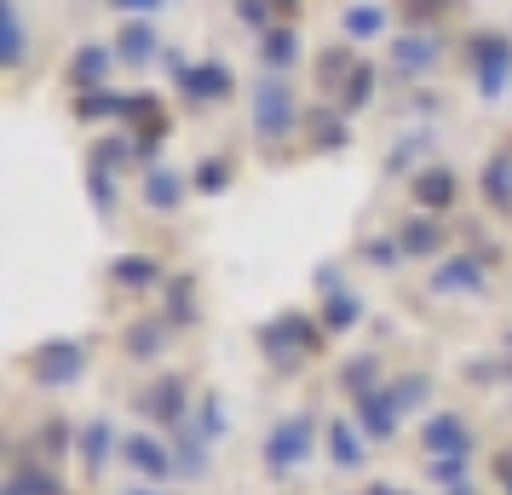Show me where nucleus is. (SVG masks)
Here are the masks:
<instances>
[{"label": "nucleus", "mask_w": 512, "mask_h": 495, "mask_svg": "<svg viewBox=\"0 0 512 495\" xmlns=\"http://www.w3.org/2000/svg\"><path fill=\"white\" fill-rule=\"evenodd\" d=\"M472 64H478V81H484V93H501V81H507L512 70V47L507 41H478V52H472Z\"/></svg>", "instance_id": "nucleus-2"}, {"label": "nucleus", "mask_w": 512, "mask_h": 495, "mask_svg": "<svg viewBox=\"0 0 512 495\" xmlns=\"http://www.w3.org/2000/svg\"><path fill=\"white\" fill-rule=\"evenodd\" d=\"M265 64H294V35L288 29H271L265 35Z\"/></svg>", "instance_id": "nucleus-8"}, {"label": "nucleus", "mask_w": 512, "mask_h": 495, "mask_svg": "<svg viewBox=\"0 0 512 495\" xmlns=\"http://www.w3.org/2000/svg\"><path fill=\"white\" fill-rule=\"evenodd\" d=\"M415 196L426 202V208H443V202L455 196V173H443V167H432V173H420V179H415Z\"/></svg>", "instance_id": "nucleus-4"}, {"label": "nucleus", "mask_w": 512, "mask_h": 495, "mask_svg": "<svg viewBox=\"0 0 512 495\" xmlns=\"http://www.w3.org/2000/svg\"><path fill=\"white\" fill-rule=\"evenodd\" d=\"M254 98H259V104H254L259 139H282V133L294 127V104H288V93H282V87H271V81H265V87H259Z\"/></svg>", "instance_id": "nucleus-1"}, {"label": "nucleus", "mask_w": 512, "mask_h": 495, "mask_svg": "<svg viewBox=\"0 0 512 495\" xmlns=\"http://www.w3.org/2000/svg\"><path fill=\"white\" fill-rule=\"evenodd\" d=\"M346 29L351 35H380V29H386V12H380V6H369V12L357 6V12H346Z\"/></svg>", "instance_id": "nucleus-7"}, {"label": "nucleus", "mask_w": 512, "mask_h": 495, "mask_svg": "<svg viewBox=\"0 0 512 495\" xmlns=\"http://www.w3.org/2000/svg\"><path fill=\"white\" fill-rule=\"evenodd\" d=\"M179 87H185L196 104H213V98H225V87H231V81H225V70H219V64H202V70H179Z\"/></svg>", "instance_id": "nucleus-3"}, {"label": "nucleus", "mask_w": 512, "mask_h": 495, "mask_svg": "<svg viewBox=\"0 0 512 495\" xmlns=\"http://www.w3.org/2000/svg\"><path fill=\"white\" fill-rule=\"evenodd\" d=\"M98 70H104V52H98V47H93V58H81V64H75V75H98Z\"/></svg>", "instance_id": "nucleus-11"}, {"label": "nucleus", "mask_w": 512, "mask_h": 495, "mask_svg": "<svg viewBox=\"0 0 512 495\" xmlns=\"http://www.w3.org/2000/svg\"><path fill=\"white\" fill-rule=\"evenodd\" d=\"M150 52H156L150 29H127V35H121V58H150Z\"/></svg>", "instance_id": "nucleus-9"}, {"label": "nucleus", "mask_w": 512, "mask_h": 495, "mask_svg": "<svg viewBox=\"0 0 512 495\" xmlns=\"http://www.w3.org/2000/svg\"><path fill=\"white\" fill-rule=\"evenodd\" d=\"M116 277H121L127 288H144V277H156V265H150V260H121Z\"/></svg>", "instance_id": "nucleus-10"}, {"label": "nucleus", "mask_w": 512, "mask_h": 495, "mask_svg": "<svg viewBox=\"0 0 512 495\" xmlns=\"http://www.w3.org/2000/svg\"><path fill=\"white\" fill-rule=\"evenodd\" d=\"M432 41H397V64H403V70H426V64H432Z\"/></svg>", "instance_id": "nucleus-6"}, {"label": "nucleus", "mask_w": 512, "mask_h": 495, "mask_svg": "<svg viewBox=\"0 0 512 495\" xmlns=\"http://www.w3.org/2000/svg\"><path fill=\"white\" fill-rule=\"evenodd\" d=\"M144 202H150V208H173V202H179V179H173V173H156L150 190H144Z\"/></svg>", "instance_id": "nucleus-5"}, {"label": "nucleus", "mask_w": 512, "mask_h": 495, "mask_svg": "<svg viewBox=\"0 0 512 495\" xmlns=\"http://www.w3.org/2000/svg\"><path fill=\"white\" fill-rule=\"evenodd\" d=\"M121 12H156V0H116Z\"/></svg>", "instance_id": "nucleus-12"}]
</instances>
